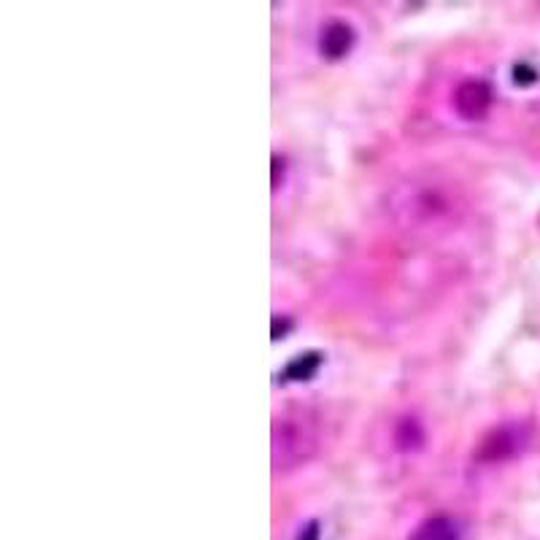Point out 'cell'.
<instances>
[{
	"instance_id": "obj_1",
	"label": "cell",
	"mask_w": 540,
	"mask_h": 540,
	"mask_svg": "<svg viewBox=\"0 0 540 540\" xmlns=\"http://www.w3.org/2000/svg\"><path fill=\"white\" fill-rule=\"evenodd\" d=\"M489 106H492V90H489L486 81H462L457 92H454V108H457L459 117L468 119V122L484 119Z\"/></svg>"
},
{
	"instance_id": "obj_2",
	"label": "cell",
	"mask_w": 540,
	"mask_h": 540,
	"mask_svg": "<svg viewBox=\"0 0 540 540\" xmlns=\"http://www.w3.org/2000/svg\"><path fill=\"white\" fill-rule=\"evenodd\" d=\"M354 46V30L346 22H330L319 36V49L327 60H341Z\"/></svg>"
},
{
	"instance_id": "obj_3",
	"label": "cell",
	"mask_w": 540,
	"mask_h": 540,
	"mask_svg": "<svg viewBox=\"0 0 540 540\" xmlns=\"http://www.w3.org/2000/svg\"><path fill=\"white\" fill-rule=\"evenodd\" d=\"M408 540H459L457 524L446 516H435L416 527V532Z\"/></svg>"
},
{
	"instance_id": "obj_4",
	"label": "cell",
	"mask_w": 540,
	"mask_h": 540,
	"mask_svg": "<svg viewBox=\"0 0 540 540\" xmlns=\"http://www.w3.org/2000/svg\"><path fill=\"white\" fill-rule=\"evenodd\" d=\"M319 365H322L319 354H300L297 360L289 362L287 378H292V381H306V378H311L316 370H319Z\"/></svg>"
},
{
	"instance_id": "obj_5",
	"label": "cell",
	"mask_w": 540,
	"mask_h": 540,
	"mask_svg": "<svg viewBox=\"0 0 540 540\" xmlns=\"http://www.w3.org/2000/svg\"><path fill=\"white\" fill-rule=\"evenodd\" d=\"M395 441L403 451L419 449V446H422V441H424V435H422V430H419V424H416L414 419H405V422L400 424V427H397Z\"/></svg>"
},
{
	"instance_id": "obj_6",
	"label": "cell",
	"mask_w": 540,
	"mask_h": 540,
	"mask_svg": "<svg viewBox=\"0 0 540 540\" xmlns=\"http://www.w3.org/2000/svg\"><path fill=\"white\" fill-rule=\"evenodd\" d=\"M486 449H492L489 454H486V457L500 459V457H505V454L516 451V438H511V435H508V430L497 432V443H486Z\"/></svg>"
}]
</instances>
